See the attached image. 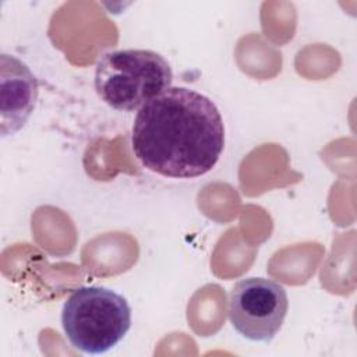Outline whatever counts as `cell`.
<instances>
[{
  "mask_svg": "<svg viewBox=\"0 0 357 357\" xmlns=\"http://www.w3.org/2000/svg\"><path fill=\"white\" fill-rule=\"evenodd\" d=\"M225 146V126L204 93L170 86L137 113L131 148L139 163L165 177L192 178L212 170Z\"/></svg>",
  "mask_w": 357,
  "mask_h": 357,
  "instance_id": "1",
  "label": "cell"
},
{
  "mask_svg": "<svg viewBox=\"0 0 357 357\" xmlns=\"http://www.w3.org/2000/svg\"><path fill=\"white\" fill-rule=\"evenodd\" d=\"M173 73L167 60L153 50L126 49L100 56L95 68L99 98L120 112L139 110L170 88Z\"/></svg>",
  "mask_w": 357,
  "mask_h": 357,
  "instance_id": "2",
  "label": "cell"
},
{
  "mask_svg": "<svg viewBox=\"0 0 357 357\" xmlns=\"http://www.w3.org/2000/svg\"><path fill=\"white\" fill-rule=\"evenodd\" d=\"M61 325L73 347L86 354H102L128 332L131 308L121 294L110 289L82 286L66 300Z\"/></svg>",
  "mask_w": 357,
  "mask_h": 357,
  "instance_id": "3",
  "label": "cell"
},
{
  "mask_svg": "<svg viewBox=\"0 0 357 357\" xmlns=\"http://www.w3.org/2000/svg\"><path fill=\"white\" fill-rule=\"evenodd\" d=\"M287 308L284 287L271 279H241L229 293V321L237 333L252 342H271L280 331Z\"/></svg>",
  "mask_w": 357,
  "mask_h": 357,
  "instance_id": "4",
  "label": "cell"
},
{
  "mask_svg": "<svg viewBox=\"0 0 357 357\" xmlns=\"http://www.w3.org/2000/svg\"><path fill=\"white\" fill-rule=\"evenodd\" d=\"M39 93L35 74L20 59L0 56V131L1 137L21 130L32 114Z\"/></svg>",
  "mask_w": 357,
  "mask_h": 357,
  "instance_id": "5",
  "label": "cell"
}]
</instances>
